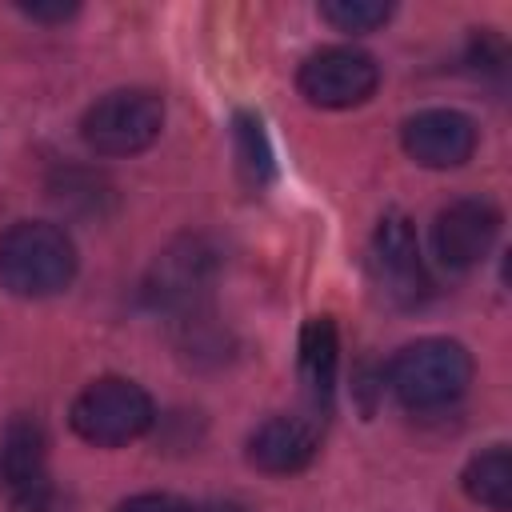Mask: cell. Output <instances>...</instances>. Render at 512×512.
<instances>
[{
    "mask_svg": "<svg viewBox=\"0 0 512 512\" xmlns=\"http://www.w3.org/2000/svg\"><path fill=\"white\" fill-rule=\"evenodd\" d=\"M76 276V244L60 224L20 220L0 236V284L12 296H56Z\"/></svg>",
    "mask_w": 512,
    "mask_h": 512,
    "instance_id": "6da1fadb",
    "label": "cell"
},
{
    "mask_svg": "<svg viewBox=\"0 0 512 512\" xmlns=\"http://www.w3.org/2000/svg\"><path fill=\"white\" fill-rule=\"evenodd\" d=\"M472 384V356L460 340L424 336L404 344L388 364V388L412 412H432L460 400Z\"/></svg>",
    "mask_w": 512,
    "mask_h": 512,
    "instance_id": "7a4b0ae2",
    "label": "cell"
},
{
    "mask_svg": "<svg viewBox=\"0 0 512 512\" xmlns=\"http://www.w3.org/2000/svg\"><path fill=\"white\" fill-rule=\"evenodd\" d=\"M72 432L88 444L116 448L136 436H144L156 420L152 396L124 376H100L72 400Z\"/></svg>",
    "mask_w": 512,
    "mask_h": 512,
    "instance_id": "3957f363",
    "label": "cell"
},
{
    "mask_svg": "<svg viewBox=\"0 0 512 512\" xmlns=\"http://www.w3.org/2000/svg\"><path fill=\"white\" fill-rule=\"evenodd\" d=\"M0 492L12 512H68V500L48 476V440L32 416H12L0 428Z\"/></svg>",
    "mask_w": 512,
    "mask_h": 512,
    "instance_id": "277c9868",
    "label": "cell"
},
{
    "mask_svg": "<svg viewBox=\"0 0 512 512\" xmlns=\"http://www.w3.org/2000/svg\"><path fill=\"white\" fill-rule=\"evenodd\" d=\"M164 128V100L148 88H116L100 96L84 120L80 136L100 156H136L144 152Z\"/></svg>",
    "mask_w": 512,
    "mask_h": 512,
    "instance_id": "5b68a950",
    "label": "cell"
},
{
    "mask_svg": "<svg viewBox=\"0 0 512 512\" xmlns=\"http://www.w3.org/2000/svg\"><path fill=\"white\" fill-rule=\"evenodd\" d=\"M368 264H372V280L380 288V296L396 308H416L428 300V268L420 256V240L408 216L388 212L376 232H372V248H368Z\"/></svg>",
    "mask_w": 512,
    "mask_h": 512,
    "instance_id": "8992f818",
    "label": "cell"
},
{
    "mask_svg": "<svg viewBox=\"0 0 512 512\" xmlns=\"http://www.w3.org/2000/svg\"><path fill=\"white\" fill-rule=\"evenodd\" d=\"M380 84V68L368 52L336 44V48H320L312 52L300 72H296V88L308 104L316 108H352L364 104Z\"/></svg>",
    "mask_w": 512,
    "mask_h": 512,
    "instance_id": "52a82bcc",
    "label": "cell"
},
{
    "mask_svg": "<svg viewBox=\"0 0 512 512\" xmlns=\"http://www.w3.org/2000/svg\"><path fill=\"white\" fill-rule=\"evenodd\" d=\"M500 224H504V216L488 196H460L436 212L432 248L448 272H468L492 252Z\"/></svg>",
    "mask_w": 512,
    "mask_h": 512,
    "instance_id": "ba28073f",
    "label": "cell"
},
{
    "mask_svg": "<svg viewBox=\"0 0 512 512\" xmlns=\"http://www.w3.org/2000/svg\"><path fill=\"white\" fill-rule=\"evenodd\" d=\"M400 144L424 168H460L476 152V124L456 108H424L404 120Z\"/></svg>",
    "mask_w": 512,
    "mask_h": 512,
    "instance_id": "9c48e42d",
    "label": "cell"
},
{
    "mask_svg": "<svg viewBox=\"0 0 512 512\" xmlns=\"http://www.w3.org/2000/svg\"><path fill=\"white\" fill-rule=\"evenodd\" d=\"M320 424L312 416H272L248 436V460L268 476H292L312 464Z\"/></svg>",
    "mask_w": 512,
    "mask_h": 512,
    "instance_id": "30bf717a",
    "label": "cell"
},
{
    "mask_svg": "<svg viewBox=\"0 0 512 512\" xmlns=\"http://www.w3.org/2000/svg\"><path fill=\"white\" fill-rule=\"evenodd\" d=\"M208 276H212V256L200 244L184 240L156 260L148 280V300L160 308H192L196 296L208 288Z\"/></svg>",
    "mask_w": 512,
    "mask_h": 512,
    "instance_id": "8fae6325",
    "label": "cell"
},
{
    "mask_svg": "<svg viewBox=\"0 0 512 512\" xmlns=\"http://www.w3.org/2000/svg\"><path fill=\"white\" fill-rule=\"evenodd\" d=\"M336 364H340V340H336V324L328 316H308L300 328V384L312 408H328L332 404V388H336Z\"/></svg>",
    "mask_w": 512,
    "mask_h": 512,
    "instance_id": "7c38bea8",
    "label": "cell"
},
{
    "mask_svg": "<svg viewBox=\"0 0 512 512\" xmlns=\"http://www.w3.org/2000/svg\"><path fill=\"white\" fill-rule=\"evenodd\" d=\"M460 480L476 504H484L492 512H508L512 508V452H508V444H492L480 456H472L464 464Z\"/></svg>",
    "mask_w": 512,
    "mask_h": 512,
    "instance_id": "4fadbf2b",
    "label": "cell"
},
{
    "mask_svg": "<svg viewBox=\"0 0 512 512\" xmlns=\"http://www.w3.org/2000/svg\"><path fill=\"white\" fill-rule=\"evenodd\" d=\"M232 144H236L240 176H244L252 188H264V184L272 180V148H268V136H264L260 116L236 112V120H232Z\"/></svg>",
    "mask_w": 512,
    "mask_h": 512,
    "instance_id": "5bb4252c",
    "label": "cell"
},
{
    "mask_svg": "<svg viewBox=\"0 0 512 512\" xmlns=\"http://www.w3.org/2000/svg\"><path fill=\"white\" fill-rule=\"evenodd\" d=\"M320 16L340 32H372L392 16V4H380V0H328V4H320Z\"/></svg>",
    "mask_w": 512,
    "mask_h": 512,
    "instance_id": "9a60e30c",
    "label": "cell"
},
{
    "mask_svg": "<svg viewBox=\"0 0 512 512\" xmlns=\"http://www.w3.org/2000/svg\"><path fill=\"white\" fill-rule=\"evenodd\" d=\"M120 512H196V504H188L180 496H168V492H144V496L124 500Z\"/></svg>",
    "mask_w": 512,
    "mask_h": 512,
    "instance_id": "2e32d148",
    "label": "cell"
},
{
    "mask_svg": "<svg viewBox=\"0 0 512 512\" xmlns=\"http://www.w3.org/2000/svg\"><path fill=\"white\" fill-rule=\"evenodd\" d=\"M20 12L32 16V20H48V24H56V20L76 16V4H20Z\"/></svg>",
    "mask_w": 512,
    "mask_h": 512,
    "instance_id": "e0dca14e",
    "label": "cell"
},
{
    "mask_svg": "<svg viewBox=\"0 0 512 512\" xmlns=\"http://www.w3.org/2000/svg\"><path fill=\"white\" fill-rule=\"evenodd\" d=\"M196 512H244L240 504H220V500H212V504H196Z\"/></svg>",
    "mask_w": 512,
    "mask_h": 512,
    "instance_id": "ac0fdd59",
    "label": "cell"
}]
</instances>
